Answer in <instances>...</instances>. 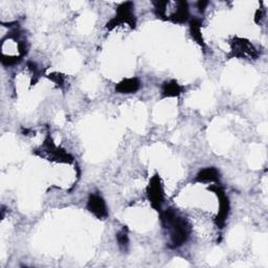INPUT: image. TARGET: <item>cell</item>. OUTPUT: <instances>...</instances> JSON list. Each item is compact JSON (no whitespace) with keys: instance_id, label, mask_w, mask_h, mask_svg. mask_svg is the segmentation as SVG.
Masks as SVG:
<instances>
[{"instance_id":"6da1fadb","label":"cell","mask_w":268,"mask_h":268,"mask_svg":"<svg viewBox=\"0 0 268 268\" xmlns=\"http://www.w3.org/2000/svg\"><path fill=\"white\" fill-rule=\"evenodd\" d=\"M160 221L163 227L169 231L171 247H181L188 241L191 234V225L187 219L178 215L175 210L169 209L163 212Z\"/></svg>"},{"instance_id":"7a4b0ae2","label":"cell","mask_w":268,"mask_h":268,"mask_svg":"<svg viewBox=\"0 0 268 268\" xmlns=\"http://www.w3.org/2000/svg\"><path fill=\"white\" fill-rule=\"evenodd\" d=\"M121 23H127L132 28L135 27V16L133 13V4L132 3H124L122 4L117 11L116 16L111 19L108 23H107L106 27L107 29H113L115 26H117Z\"/></svg>"},{"instance_id":"3957f363","label":"cell","mask_w":268,"mask_h":268,"mask_svg":"<svg viewBox=\"0 0 268 268\" xmlns=\"http://www.w3.org/2000/svg\"><path fill=\"white\" fill-rule=\"evenodd\" d=\"M147 195L152 207H154L156 211H159L165 200V192L162 181H160L158 175L153 176L150 181L147 188Z\"/></svg>"},{"instance_id":"277c9868","label":"cell","mask_w":268,"mask_h":268,"mask_svg":"<svg viewBox=\"0 0 268 268\" xmlns=\"http://www.w3.org/2000/svg\"><path fill=\"white\" fill-rule=\"evenodd\" d=\"M209 190L215 193L217 195L218 199H219V213H218L217 218H216V223L220 228H223L224 223H225L227 216H228V212H229L228 198H227V196L225 195L224 191L222 190V188L218 185L211 186L209 188Z\"/></svg>"},{"instance_id":"5b68a950","label":"cell","mask_w":268,"mask_h":268,"mask_svg":"<svg viewBox=\"0 0 268 268\" xmlns=\"http://www.w3.org/2000/svg\"><path fill=\"white\" fill-rule=\"evenodd\" d=\"M231 52L237 58H256L258 52L254 45L244 39H235L231 42Z\"/></svg>"},{"instance_id":"8992f818","label":"cell","mask_w":268,"mask_h":268,"mask_svg":"<svg viewBox=\"0 0 268 268\" xmlns=\"http://www.w3.org/2000/svg\"><path fill=\"white\" fill-rule=\"evenodd\" d=\"M87 210L99 219H105L108 216L106 202L99 194H91V196H89L87 201Z\"/></svg>"},{"instance_id":"52a82bcc","label":"cell","mask_w":268,"mask_h":268,"mask_svg":"<svg viewBox=\"0 0 268 268\" xmlns=\"http://www.w3.org/2000/svg\"><path fill=\"white\" fill-rule=\"evenodd\" d=\"M44 152L50 156L51 160H56L58 163H71L74 160L73 156L53 145L50 137H47L45 140Z\"/></svg>"},{"instance_id":"ba28073f","label":"cell","mask_w":268,"mask_h":268,"mask_svg":"<svg viewBox=\"0 0 268 268\" xmlns=\"http://www.w3.org/2000/svg\"><path fill=\"white\" fill-rule=\"evenodd\" d=\"M140 87V81L137 78H128L120 82L115 86V92L123 95L135 94Z\"/></svg>"},{"instance_id":"9c48e42d","label":"cell","mask_w":268,"mask_h":268,"mask_svg":"<svg viewBox=\"0 0 268 268\" xmlns=\"http://www.w3.org/2000/svg\"><path fill=\"white\" fill-rule=\"evenodd\" d=\"M176 11L168 18V20L174 23H184L189 19L190 12L189 7L186 2H178Z\"/></svg>"},{"instance_id":"30bf717a","label":"cell","mask_w":268,"mask_h":268,"mask_svg":"<svg viewBox=\"0 0 268 268\" xmlns=\"http://www.w3.org/2000/svg\"><path fill=\"white\" fill-rule=\"evenodd\" d=\"M184 92V87L178 84L175 80L164 83L162 86V98H174L182 95Z\"/></svg>"},{"instance_id":"8fae6325","label":"cell","mask_w":268,"mask_h":268,"mask_svg":"<svg viewBox=\"0 0 268 268\" xmlns=\"http://www.w3.org/2000/svg\"><path fill=\"white\" fill-rule=\"evenodd\" d=\"M218 180L219 171L216 168H205L196 176V182L198 183H214Z\"/></svg>"},{"instance_id":"7c38bea8","label":"cell","mask_w":268,"mask_h":268,"mask_svg":"<svg viewBox=\"0 0 268 268\" xmlns=\"http://www.w3.org/2000/svg\"><path fill=\"white\" fill-rule=\"evenodd\" d=\"M190 28H191V35L193 39L200 44L201 46H204V42L202 39L201 35V20L199 19H193L190 22Z\"/></svg>"},{"instance_id":"4fadbf2b","label":"cell","mask_w":268,"mask_h":268,"mask_svg":"<svg viewBox=\"0 0 268 268\" xmlns=\"http://www.w3.org/2000/svg\"><path fill=\"white\" fill-rule=\"evenodd\" d=\"M116 240L120 248L123 252L128 251V246H129V237L126 228H123L121 231H118L116 235Z\"/></svg>"},{"instance_id":"5bb4252c","label":"cell","mask_w":268,"mask_h":268,"mask_svg":"<svg viewBox=\"0 0 268 268\" xmlns=\"http://www.w3.org/2000/svg\"><path fill=\"white\" fill-rule=\"evenodd\" d=\"M48 78L52 81V82H55L59 87H63L65 84V77L61 74H58V73H53L51 75L48 76Z\"/></svg>"},{"instance_id":"9a60e30c","label":"cell","mask_w":268,"mask_h":268,"mask_svg":"<svg viewBox=\"0 0 268 268\" xmlns=\"http://www.w3.org/2000/svg\"><path fill=\"white\" fill-rule=\"evenodd\" d=\"M209 5V3L207 2H200V3H198V8H199V11L202 13L204 10H205V8H206V6Z\"/></svg>"}]
</instances>
